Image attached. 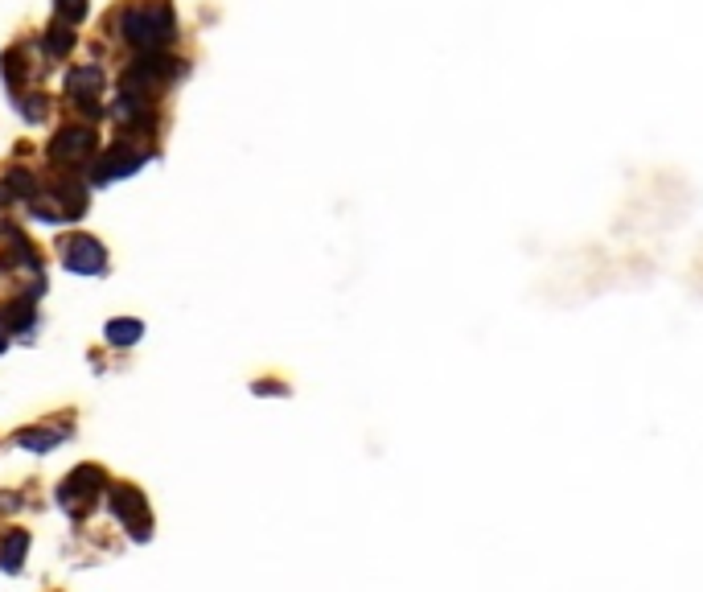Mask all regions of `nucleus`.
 Wrapping results in <instances>:
<instances>
[{
	"label": "nucleus",
	"instance_id": "1",
	"mask_svg": "<svg viewBox=\"0 0 703 592\" xmlns=\"http://www.w3.org/2000/svg\"><path fill=\"white\" fill-rule=\"evenodd\" d=\"M103 29L111 33V37H119L128 50H136V54L173 50L177 37H182L173 0H119L116 9L107 12Z\"/></svg>",
	"mask_w": 703,
	"mask_h": 592
},
{
	"label": "nucleus",
	"instance_id": "2",
	"mask_svg": "<svg viewBox=\"0 0 703 592\" xmlns=\"http://www.w3.org/2000/svg\"><path fill=\"white\" fill-rule=\"evenodd\" d=\"M99 157V132L95 124H86V119H78V124H62V128L50 136V144H45V161H50L53 173H83L91 169V161Z\"/></svg>",
	"mask_w": 703,
	"mask_h": 592
},
{
	"label": "nucleus",
	"instance_id": "3",
	"mask_svg": "<svg viewBox=\"0 0 703 592\" xmlns=\"http://www.w3.org/2000/svg\"><path fill=\"white\" fill-rule=\"evenodd\" d=\"M152 157H157L152 144L149 149H140L136 136L124 132V136H116V141L91 161V169H86V185H107V182H119V177H132V173H140V165H149Z\"/></svg>",
	"mask_w": 703,
	"mask_h": 592
},
{
	"label": "nucleus",
	"instance_id": "4",
	"mask_svg": "<svg viewBox=\"0 0 703 592\" xmlns=\"http://www.w3.org/2000/svg\"><path fill=\"white\" fill-rule=\"evenodd\" d=\"M103 66L99 62H78L70 66L62 75V91H66V103L78 111V119H86V124H99L103 119V103H99V95H103Z\"/></svg>",
	"mask_w": 703,
	"mask_h": 592
},
{
	"label": "nucleus",
	"instance_id": "5",
	"mask_svg": "<svg viewBox=\"0 0 703 592\" xmlns=\"http://www.w3.org/2000/svg\"><path fill=\"white\" fill-rule=\"evenodd\" d=\"M58 259H62V268L78 272V276H99L107 268V251L95 235H86V231H70V235L58 239Z\"/></svg>",
	"mask_w": 703,
	"mask_h": 592
},
{
	"label": "nucleus",
	"instance_id": "6",
	"mask_svg": "<svg viewBox=\"0 0 703 592\" xmlns=\"http://www.w3.org/2000/svg\"><path fill=\"white\" fill-rule=\"evenodd\" d=\"M132 66H136V70H144V75H149L152 83L160 86V91H165V86H173V83H182V78L193 70L190 58L173 54V50H149V54H136V58H132Z\"/></svg>",
	"mask_w": 703,
	"mask_h": 592
},
{
	"label": "nucleus",
	"instance_id": "7",
	"mask_svg": "<svg viewBox=\"0 0 703 592\" xmlns=\"http://www.w3.org/2000/svg\"><path fill=\"white\" fill-rule=\"evenodd\" d=\"M37 194H42V182H37V173L33 169H25V165H9V169L0 173V210H4V206H17V202L29 206Z\"/></svg>",
	"mask_w": 703,
	"mask_h": 592
},
{
	"label": "nucleus",
	"instance_id": "8",
	"mask_svg": "<svg viewBox=\"0 0 703 592\" xmlns=\"http://www.w3.org/2000/svg\"><path fill=\"white\" fill-rule=\"evenodd\" d=\"M78 50V33L70 21H62V17H53L50 25L42 29V54L50 58V62H66V58Z\"/></svg>",
	"mask_w": 703,
	"mask_h": 592
},
{
	"label": "nucleus",
	"instance_id": "9",
	"mask_svg": "<svg viewBox=\"0 0 703 592\" xmlns=\"http://www.w3.org/2000/svg\"><path fill=\"white\" fill-rule=\"evenodd\" d=\"M0 75H4V83L12 86V95H17V91H25V83H29V75H33L29 42H12L9 50L0 54Z\"/></svg>",
	"mask_w": 703,
	"mask_h": 592
},
{
	"label": "nucleus",
	"instance_id": "10",
	"mask_svg": "<svg viewBox=\"0 0 703 592\" xmlns=\"http://www.w3.org/2000/svg\"><path fill=\"white\" fill-rule=\"evenodd\" d=\"M33 301H37L33 292H21L17 301L4 304V309H0V329H4V334H21V329H29L33 325Z\"/></svg>",
	"mask_w": 703,
	"mask_h": 592
},
{
	"label": "nucleus",
	"instance_id": "11",
	"mask_svg": "<svg viewBox=\"0 0 703 592\" xmlns=\"http://www.w3.org/2000/svg\"><path fill=\"white\" fill-rule=\"evenodd\" d=\"M70 436V428H58V420H50V424H37V428H25V432H17V444L21 449H37V452H45V449H53L58 441H66Z\"/></svg>",
	"mask_w": 703,
	"mask_h": 592
},
{
	"label": "nucleus",
	"instance_id": "12",
	"mask_svg": "<svg viewBox=\"0 0 703 592\" xmlns=\"http://www.w3.org/2000/svg\"><path fill=\"white\" fill-rule=\"evenodd\" d=\"M53 108V99L42 95V91H17V111H21L29 124H42L45 116H50Z\"/></svg>",
	"mask_w": 703,
	"mask_h": 592
},
{
	"label": "nucleus",
	"instance_id": "13",
	"mask_svg": "<svg viewBox=\"0 0 703 592\" xmlns=\"http://www.w3.org/2000/svg\"><path fill=\"white\" fill-rule=\"evenodd\" d=\"M140 329H144V325H140L136 317H116V321L107 325V342H111V345H132V342H140Z\"/></svg>",
	"mask_w": 703,
	"mask_h": 592
},
{
	"label": "nucleus",
	"instance_id": "14",
	"mask_svg": "<svg viewBox=\"0 0 703 592\" xmlns=\"http://www.w3.org/2000/svg\"><path fill=\"white\" fill-rule=\"evenodd\" d=\"M53 17H62L70 25H83L91 17V0H53Z\"/></svg>",
	"mask_w": 703,
	"mask_h": 592
},
{
	"label": "nucleus",
	"instance_id": "15",
	"mask_svg": "<svg viewBox=\"0 0 703 592\" xmlns=\"http://www.w3.org/2000/svg\"><path fill=\"white\" fill-rule=\"evenodd\" d=\"M256 395H288V387L280 378H259L256 383Z\"/></svg>",
	"mask_w": 703,
	"mask_h": 592
}]
</instances>
